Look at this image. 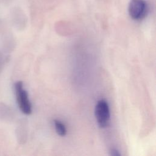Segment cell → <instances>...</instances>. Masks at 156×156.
I'll return each instance as SVG.
<instances>
[{"mask_svg": "<svg viewBox=\"0 0 156 156\" xmlns=\"http://www.w3.org/2000/svg\"><path fill=\"white\" fill-rule=\"evenodd\" d=\"M15 89L20 109L26 115L30 114L32 112V107L28 98L27 92L23 88V82L21 81L16 82Z\"/></svg>", "mask_w": 156, "mask_h": 156, "instance_id": "1", "label": "cell"}, {"mask_svg": "<svg viewBox=\"0 0 156 156\" xmlns=\"http://www.w3.org/2000/svg\"><path fill=\"white\" fill-rule=\"evenodd\" d=\"M147 12V4L145 0H130L128 12L131 18L140 20L145 17Z\"/></svg>", "mask_w": 156, "mask_h": 156, "instance_id": "2", "label": "cell"}, {"mask_svg": "<svg viewBox=\"0 0 156 156\" xmlns=\"http://www.w3.org/2000/svg\"><path fill=\"white\" fill-rule=\"evenodd\" d=\"M95 116L100 127H105L110 120V110L107 102L103 99L99 101L95 107Z\"/></svg>", "mask_w": 156, "mask_h": 156, "instance_id": "3", "label": "cell"}, {"mask_svg": "<svg viewBox=\"0 0 156 156\" xmlns=\"http://www.w3.org/2000/svg\"><path fill=\"white\" fill-rule=\"evenodd\" d=\"M12 118V111L4 104H0V119L2 121H9Z\"/></svg>", "mask_w": 156, "mask_h": 156, "instance_id": "4", "label": "cell"}, {"mask_svg": "<svg viewBox=\"0 0 156 156\" xmlns=\"http://www.w3.org/2000/svg\"><path fill=\"white\" fill-rule=\"evenodd\" d=\"M54 125L56 132L60 136H63L66 134V129L65 126L60 121L55 119L54 120Z\"/></svg>", "mask_w": 156, "mask_h": 156, "instance_id": "5", "label": "cell"}, {"mask_svg": "<svg viewBox=\"0 0 156 156\" xmlns=\"http://www.w3.org/2000/svg\"><path fill=\"white\" fill-rule=\"evenodd\" d=\"M5 62V58L3 56V55L0 52V73L3 68V65Z\"/></svg>", "mask_w": 156, "mask_h": 156, "instance_id": "6", "label": "cell"}, {"mask_svg": "<svg viewBox=\"0 0 156 156\" xmlns=\"http://www.w3.org/2000/svg\"><path fill=\"white\" fill-rule=\"evenodd\" d=\"M110 155H113V156H119L121 154L119 152V151L118 150H116V149H112L110 150Z\"/></svg>", "mask_w": 156, "mask_h": 156, "instance_id": "7", "label": "cell"}]
</instances>
